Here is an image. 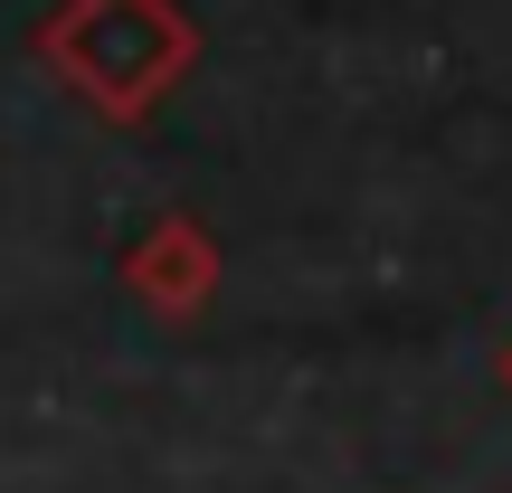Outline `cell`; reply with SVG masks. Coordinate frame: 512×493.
Returning a JSON list of instances; mask_svg holds the SVG:
<instances>
[{
  "label": "cell",
  "instance_id": "cell-1",
  "mask_svg": "<svg viewBox=\"0 0 512 493\" xmlns=\"http://www.w3.org/2000/svg\"><path fill=\"white\" fill-rule=\"evenodd\" d=\"M38 67L105 124H143L200 67V19L181 0H57L38 19Z\"/></svg>",
  "mask_w": 512,
  "mask_h": 493
},
{
  "label": "cell",
  "instance_id": "cell-2",
  "mask_svg": "<svg viewBox=\"0 0 512 493\" xmlns=\"http://www.w3.org/2000/svg\"><path fill=\"white\" fill-rule=\"evenodd\" d=\"M124 294L162 323H190V313L219 294V247H209L200 219H152L124 256Z\"/></svg>",
  "mask_w": 512,
  "mask_h": 493
},
{
  "label": "cell",
  "instance_id": "cell-3",
  "mask_svg": "<svg viewBox=\"0 0 512 493\" xmlns=\"http://www.w3.org/2000/svg\"><path fill=\"white\" fill-rule=\"evenodd\" d=\"M503 389H512V342H503Z\"/></svg>",
  "mask_w": 512,
  "mask_h": 493
}]
</instances>
